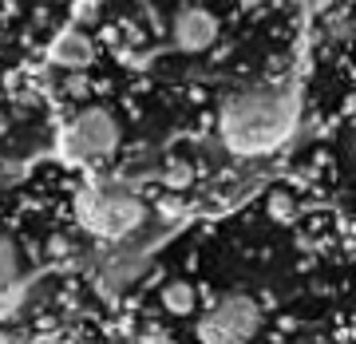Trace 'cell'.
I'll return each instance as SVG.
<instances>
[{"label":"cell","mask_w":356,"mask_h":344,"mask_svg":"<svg viewBox=\"0 0 356 344\" xmlns=\"http://www.w3.org/2000/svg\"><path fill=\"white\" fill-rule=\"evenodd\" d=\"M218 40V20L206 8H182L175 16V44L182 51H206Z\"/></svg>","instance_id":"5"},{"label":"cell","mask_w":356,"mask_h":344,"mask_svg":"<svg viewBox=\"0 0 356 344\" xmlns=\"http://www.w3.org/2000/svg\"><path fill=\"white\" fill-rule=\"evenodd\" d=\"M119 147V123L103 107L79 111L60 135V154L76 166H99L107 163Z\"/></svg>","instance_id":"3"},{"label":"cell","mask_w":356,"mask_h":344,"mask_svg":"<svg viewBox=\"0 0 356 344\" xmlns=\"http://www.w3.org/2000/svg\"><path fill=\"white\" fill-rule=\"evenodd\" d=\"M20 293H24V281H20V261H16L13 245L0 242V320L16 313L20 305Z\"/></svg>","instance_id":"7"},{"label":"cell","mask_w":356,"mask_h":344,"mask_svg":"<svg viewBox=\"0 0 356 344\" xmlns=\"http://www.w3.org/2000/svg\"><path fill=\"white\" fill-rule=\"evenodd\" d=\"M269 214L277 218V222H289V218H293V198H285V194H273V198H269Z\"/></svg>","instance_id":"9"},{"label":"cell","mask_w":356,"mask_h":344,"mask_svg":"<svg viewBox=\"0 0 356 344\" xmlns=\"http://www.w3.org/2000/svg\"><path fill=\"white\" fill-rule=\"evenodd\" d=\"M147 218V206L135 198L123 186H111V182H91L76 194V222L88 229L91 238H103V242H119L143 226Z\"/></svg>","instance_id":"2"},{"label":"cell","mask_w":356,"mask_h":344,"mask_svg":"<svg viewBox=\"0 0 356 344\" xmlns=\"http://www.w3.org/2000/svg\"><path fill=\"white\" fill-rule=\"evenodd\" d=\"M51 64L67 67V72H83V67L91 64V56H95V48H91V40L79 32V28H64L60 36H56V44H51Z\"/></svg>","instance_id":"6"},{"label":"cell","mask_w":356,"mask_h":344,"mask_svg":"<svg viewBox=\"0 0 356 344\" xmlns=\"http://www.w3.org/2000/svg\"><path fill=\"white\" fill-rule=\"evenodd\" d=\"M261 329V305L245 293H229L210 313L198 320V341L202 344H245L254 341V332Z\"/></svg>","instance_id":"4"},{"label":"cell","mask_w":356,"mask_h":344,"mask_svg":"<svg viewBox=\"0 0 356 344\" xmlns=\"http://www.w3.org/2000/svg\"><path fill=\"white\" fill-rule=\"evenodd\" d=\"M163 309L175 313V317H191L194 309H198V293H194L191 281H170L163 289Z\"/></svg>","instance_id":"8"},{"label":"cell","mask_w":356,"mask_h":344,"mask_svg":"<svg viewBox=\"0 0 356 344\" xmlns=\"http://www.w3.org/2000/svg\"><path fill=\"white\" fill-rule=\"evenodd\" d=\"M297 103L281 88H250L222 107L218 135L229 154L238 158H257V154L277 151L289 139Z\"/></svg>","instance_id":"1"},{"label":"cell","mask_w":356,"mask_h":344,"mask_svg":"<svg viewBox=\"0 0 356 344\" xmlns=\"http://www.w3.org/2000/svg\"><path fill=\"white\" fill-rule=\"evenodd\" d=\"M305 344H325V341H305Z\"/></svg>","instance_id":"10"}]
</instances>
